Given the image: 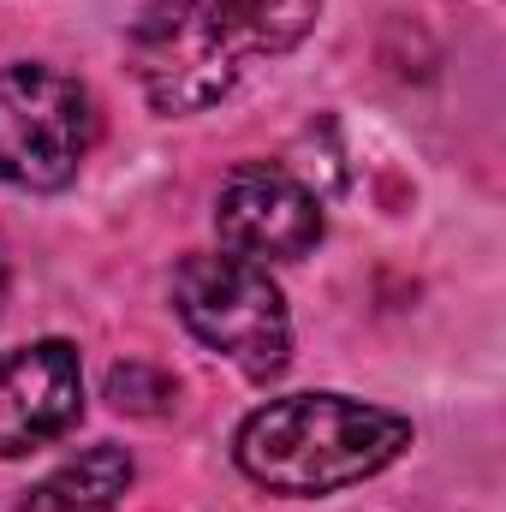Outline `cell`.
Here are the masks:
<instances>
[{
  "label": "cell",
  "mask_w": 506,
  "mask_h": 512,
  "mask_svg": "<svg viewBox=\"0 0 506 512\" xmlns=\"http://www.w3.org/2000/svg\"><path fill=\"white\" fill-rule=\"evenodd\" d=\"M102 393H108V405H114L120 417H167V411L179 405V382H173L167 370L143 364V358H131V364H114Z\"/></svg>",
  "instance_id": "obj_8"
},
{
  "label": "cell",
  "mask_w": 506,
  "mask_h": 512,
  "mask_svg": "<svg viewBox=\"0 0 506 512\" xmlns=\"http://www.w3.org/2000/svg\"><path fill=\"white\" fill-rule=\"evenodd\" d=\"M84 417V364L72 340H30L0 358V459H24Z\"/></svg>",
  "instance_id": "obj_6"
},
{
  "label": "cell",
  "mask_w": 506,
  "mask_h": 512,
  "mask_svg": "<svg viewBox=\"0 0 506 512\" xmlns=\"http://www.w3.org/2000/svg\"><path fill=\"white\" fill-rule=\"evenodd\" d=\"M102 137L96 96L42 60L0 66V179L12 191H66Z\"/></svg>",
  "instance_id": "obj_4"
},
{
  "label": "cell",
  "mask_w": 506,
  "mask_h": 512,
  "mask_svg": "<svg viewBox=\"0 0 506 512\" xmlns=\"http://www.w3.org/2000/svg\"><path fill=\"white\" fill-rule=\"evenodd\" d=\"M173 310L197 346H209L251 382H274L292 364V316L268 262L239 251L185 256L173 268Z\"/></svg>",
  "instance_id": "obj_3"
},
{
  "label": "cell",
  "mask_w": 506,
  "mask_h": 512,
  "mask_svg": "<svg viewBox=\"0 0 506 512\" xmlns=\"http://www.w3.org/2000/svg\"><path fill=\"white\" fill-rule=\"evenodd\" d=\"M221 245L251 262H298L322 245V197L280 161H239L215 191Z\"/></svg>",
  "instance_id": "obj_5"
},
{
  "label": "cell",
  "mask_w": 506,
  "mask_h": 512,
  "mask_svg": "<svg viewBox=\"0 0 506 512\" xmlns=\"http://www.w3.org/2000/svg\"><path fill=\"white\" fill-rule=\"evenodd\" d=\"M411 447V417L352 393H286L256 405L233 435V459L256 489L286 501L340 495L381 477Z\"/></svg>",
  "instance_id": "obj_2"
},
{
  "label": "cell",
  "mask_w": 506,
  "mask_h": 512,
  "mask_svg": "<svg viewBox=\"0 0 506 512\" xmlns=\"http://www.w3.org/2000/svg\"><path fill=\"white\" fill-rule=\"evenodd\" d=\"M0 304H6V251H0Z\"/></svg>",
  "instance_id": "obj_9"
},
{
  "label": "cell",
  "mask_w": 506,
  "mask_h": 512,
  "mask_svg": "<svg viewBox=\"0 0 506 512\" xmlns=\"http://www.w3.org/2000/svg\"><path fill=\"white\" fill-rule=\"evenodd\" d=\"M322 0H149L131 24V72L155 114L185 120L227 102L262 60L292 54Z\"/></svg>",
  "instance_id": "obj_1"
},
{
  "label": "cell",
  "mask_w": 506,
  "mask_h": 512,
  "mask_svg": "<svg viewBox=\"0 0 506 512\" xmlns=\"http://www.w3.org/2000/svg\"><path fill=\"white\" fill-rule=\"evenodd\" d=\"M137 483V459L126 447L102 441V447H84L78 459L54 465L24 501L18 512H120Z\"/></svg>",
  "instance_id": "obj_7"
}]
</instances>
